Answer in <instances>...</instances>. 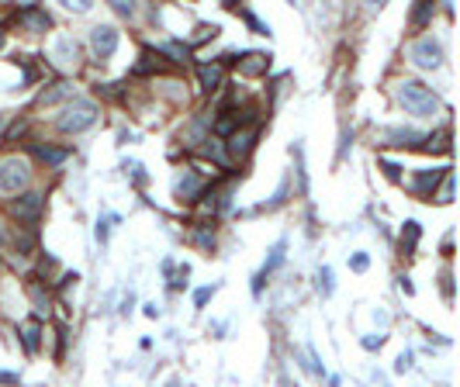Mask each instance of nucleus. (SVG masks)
I'll return each instance as SVG.
<instances>
[{"label":"nucleus","instance_id":"1","mask_svg":"<svg viewBox=\"0 0 460 387\" xmlns=\"http://www.w3.org/2000/svg\"><path fill=\"white\" fill-rule=\"evenodd\" d=\"M394 94H398L401 108H405L408 115H415V118H429V115L439 111V97H436L426 83H419V80H401Z\"/></svg>","mask_w":460,"mask_h":387},{"label":"nucleus","instance_id":"25","mask_svg":"<svg viewBox=\"0 0 460 387\" xmlns=\"http://www.w3.org/2000/svg\"><path fill=\"white\" fill-rule=\"evenodd\" d=\"M439 201H453V177H450V173L443 177V197H439Z\"/></svg>","mask_w":460,"mask_h":387},{"label":"nucleus","instance_id":"7","mask_svg":"<svg viewBox=\"0 0 460 387\" xmlns=\"http://www.w3.org/2000/svg\"><path fill=\"white\" fill-rule=\"evenodd\" d=\"M18 21H21L25 28H32V32H46V28H49V14L39 11L35 4H25V8L18 11Z\"/></svg>","mask_w":460,"mask_h":387},{"label":"nucleus","instance_id":"3","mask_svg":"<svg viewBox=\"0 0 460 387\" xmlns=\"http://www.w3.org/2000/svg\"><path fill=\"white\" fill-rule=\"evenodd\" d=\"M94 121H97V108H94L90 101H73V104L66 108V115L59 118V132H66V135H77V132L90 128Z\"/></svg>","mask_w":460,"mask_h":387},{"label":"nucleus","instance_id":"13","mask_svg":"<svg viewBox=\"0 0 460 387\" xmlns=\"http://www.w3.org/2000/svg\"><path fill=\"white\" fill-rule=\"evenodd\" d=\"M415 142H422V135L412 128H391L388 132V146H415Z\"/></svg>","mask_w":460,"mask_h":387},{"label":"nucleus","instance_id":"20","mask_svg":"<svg viewBox=\"0 0 460 387\" xmlns=\"http://www.w3.org/2000/svg\"><path fill=\"white\" fill-rule=\"evenodd\" d=\"M39 335H42V332H39V325H25V328H21V342H25V349H28V353H35V349H39Z\"/></svg>","mask_w":460,"mask_h":387},{"label":"nucleus","instance_id":"8","mask_svg":"<svg viewBox=\"0 0 460 387\" xmlns=\"http://www.w3.org/2000/svg\"><path fill=\"white\" fill-rule=\"evenodd\" d=\"M52 59H56V66H73L77 63V42L73 39H56V49H52Z\"/></svg>","mask_w":460,"mask_h":387},{"label":"nucleus","instance_id":"6","mask_svg":"<svg viewBox=\"0 0 460 387\" xmlns=\"http://www.w3.org/2000/svg\"><path fill=\"white\" fill-rule=\"evenodd\" d=\"M11 215L21 218V221H35V218L42 215V194L28 190V194H21L18 201H11Z\"/></svg>","mask_w":460,"mask_h":387},{"label":"nucleus","instance_id":"9","mask_svg":"<svg viewBox=\"0 0 460 387\" xmlns=\"http://www.w3.org/2000/svg\"><path fill=\"white\" fill-rule=\"evenodd\" d=\"M201 180H197V173L194 170H187L180 180H177V194H180V201H194V197H201Z\"/></svg>","mask_w":460,"mask_h":387},{"label":"nucleus","instance_id":"10","mask_svg":"<svg viewBox=\"0 0 460 387\" xmlns=\"http://www.w3.org/2000/svg\"><path fill=\"white\" fill-rule=\"evenodd\" d=\"M281 263H284V242H277V246L270 249V259H267V263H263V270L257 273V280H253V290H257V294H260V287H263L267 273H274V270H277Z\"/></svg>","mask_w":460,"mask_h":387},{"label":"nucleus","instance_id":"12","mask_svg":"<svg viewBox=\"0 0 460 387\" xmlns=\"http://www.w3.org/2000/svg\"><path fill=\"white\" fill-rule=\"evenodd\" d=\"M267 66H270V59H267L263 52H250V56L243 59V66H239V70H243L246 77H260Z\"/></svg>","mask_w":460,"mask_h":387},{"label":"nucleus","instance_id":"28","mask_svg":"<svg viewBox=\"0 0 460 387\" xmlns=\"http://www.w3.org/2000/svg\"><path fill=\"white\" fill-rule=\"evenodd\" d=\"M381 166H384V173H388L391 180H398V166H394V163H381Z\"/></svg>","mask_w":460,"mask_h":387},{"label":"nucleus","instance_id":"15","mask_svg":"<svg viewBox=\"0 0 460 387\" xmlns=\"http://www.w3.org/2000/svg\"><path fill=\"white\" fill-rule=\"evenodd\" d=\"M201 83H204V90H218V83H221V66H201Z\"/></svg>","mask_w":460,"mask_h":387},{"label":"nucleus","instance_id":"4","mask_svg":"<svg viewBox=\"0 0 460 387\" xmlns=\"http://www.w3.org/2000/svg\"><path fill=\"white\" fill-rule=\"evenodd\" d=\"M408 59L419 66V70H436L439 66V59H443V49H439V42L436 39H415L412 46H408Z\"/></svg>","mask_w":460,"mask_h":387},{"label":"nucleus","instance_id":"2","mask_svg":"<svg viewBox=\"0 0 460 387\" xmlns=\"http://www.w3.org/2000/svg\"><path fill=\"white\" fill-rule=\"evenodd\" d=\"M28 180H32V170H28L25 159H18V156L0 159V194H4V197L18 194Z\"/></svg>","mask_w":460,"mask_h":387},{"label":"nucleus","instance_id":"16","mask_svg":"<svg viewBox=\"0 0 460 387\" xmlns=\"http://www.w3.org/2000/svg\"><path fill=\"white\" fill-rule=\"evenodd\" d=\"M415 242H419V221H405V232H401V249H405V252H415Z\"/></svg>","mask_w":460,"mask_h":387},{"label":"nucleus","instance_id":"19","mask_svg":"<svg viewBox=\"0 0 460 387\" xmlns=\"http://www.w3.org/2000/svg\"><path fill=\"white\" fill-rule=\"evenodd\" d=\"M253 142H257V135H253V132L236 135V139H232V152H236V156H246V152L253 149Z\"/></svg>","mask_w":460,"mask_h":387},{"label":"nucleus","instance_id":"18","mask_svg":"<svg viewBox=\"0 0 460 387\" xmlns=\"http://www.w3.org/2000/svg\"><path fill=\"white\" fill-rule=\"evenodd\" d=\"M70 94H73L70 83H56L49 94H42V104H56V101H63V97H70Z\"/></svg>","mask_w":460,"mask_h":387},{"label":"nucleus","instance_id":"14","mask_svg":"<svg viewBox=\"0 0 460 387\" xmlns=\"http://www.w3.org/2000/svg\"><path fill=\"white\" fill-rule=\"evenodd\" d=\"M32 152H35L39 159H46L49 166H59V163H63V159L70 156L66 149H52V146H32Z\"/></svg>","mask_w":460,"mask_h":387},{"label":"nucleus","instance_id":"29","mask_svg":"<svg viewBox=\"0 0 460 387\" xmlns=\"http://www.w3.org/2000/svg\"><path fill=\"white\" fill-rule=\"evenodd\" d=\"M353 270H367V256H363V252L353 256Z\"/></svg>","mask_w":460,"mask_h":387},{"label":"nucleus","instance_id":"17","mask_svg":"<svg viewBox=\"0 0 460 387\" xmlns=\"http://www.w3.org/2000/svg\"><path fill=\"white\" fill-rule=\"evenodd\" d=\"M159 52H163V56H170V63H187V49H183L180 42H166Z\"/></svg>","mask_w":460,"mask_h":387},{"label":"nucleus","instance_id":"27","mask_svg":"<svg viewBox=\"0 0 460 387\" xmlns=\"http://www.w3.org/2000/svg\"><path fill=\"white\" fill-rule=\"evenodd\" d=\"M408 366H412V353H401L398 356V370H408Z\"/></svg>","mask_w":460,"mask_h":387},{"label":"nucleus","instance_id":"26","mask_svg":"<svg viewBox=\"0 0 460 387\" xmlns=\"http://www.w3.org/2000/svg\"><path fill=\"white\" fill-rule=\"evenodd\" d=\"M97 242H108V221H97Z\"/></svg>","mask_w":460,"mask_h":387},{"label":"nucleus","instance_id":"5","mask_svg":"<svg viewBox=\"0 0 460 387\" xmlns=\"http://www.w3.org/2000/svg\"><path fill=\"white\" fill-rule=\"evenodd\" d=\"M90 49H94L97 59H111L114 49H118V32H114L111 25H97V28L90 32Z\"/></svg>","mask_w":460,"mask_h":387},{"label":"nucleus","instance_id":"11","mask_svg":"<svg viewBox=\"0 0 460 387\" xmlns=\"http://www.w3.org/2000/svg\"><path fill=\"white\" fill-rule=\"evenodd\" d=\"M443 177H446V170H426V173H419V177H415L412 190H415L419 197H426V194H429V190H432V187H436Z\"/></svg>","mask_w":460,"mask_h":387},{"label":"nucleus","instance_id":"33","mask_svg":"<svg viewBox=\"0 0 460 387\" xmlns=\"http://www.w3.org/2000/svg\"><path fill=\"white\" fill-rule=\"evenodd\" d=\"M0 125H4V115H0Z\"/></svg>","mask_w":460,"mask_h":387},{"label":"nucleus","instance_id":"23","mask_svg":"<svg viewBox=\"0 0 460 387\" xmlns=\"http://www.w3.org/2000/svg\"><path fill=\"white\" fill-rule=\"evenodd\" d=\"M201 249H214V235L211 232H197V239H194Z\"/></svg>","mask_w":460,"mask_h":387},{"label":"nucleus","instance_id":"31","mask_svg":"<svg viewBox=\"0 0 460 387\" xmlns=\"http://www.w3.org/2000/svg\"><path fill=\"white\" fill-rule=\"evenodd\" d=\"M166 387H180V380H177V377H173V380H170V384H166Z\"/></svg>","mask_w":460,"mask_h":387},{"label":"nucleus","instance_id":"32","mask_svg":"<svg viewBox=\"0 0 460 387\" xmlns=\"http://www.w3.org/2000/svg\"><path fill=\"white\" fill-rule=\"evenodd\" d=\"M0 46H4V32H0Z\"/></svg>","mask_w":460,"mask_h":387},{"label":"nucleus","instance_id":"21","mask_svg":"<svg viewBox=\"0 0 460 387\" xmlns=\"http://www.w3.org/2000/svg\"><path fill=\"white\" fill-rule=\"evenodd\" d=\"M429 14H432V4H419V8H415V14H412V25L419 28V25L429 18Z\"/></svg>","mask_w":460,"mask_h":387},{"label":"nucleus","instance_id":"30","mask_svg":"<svg viewBox=\"0 0 460 387\" xmlns=\"http://www.w3.org/2000/svg\"><path fill=\"white\" fill-rule=\"evenodd\" d=\"M0 384H18V377L14 373H0Z\"/></svg>","mask_w":460,"mask_h":387},{"label":"nucleus","instance_id":"22","mask_svg":"<svg viewBox=\"0 0 460 387\" xmlns=\"http://www.w3.org/2000/svg\"><path fill=\"white\" fill-rule=\"evenodd\" d=\"M319 287H322L326 297L332 294V270H322V273H319Z\"/></svg>","mask_w":460,"mask_h":387},{"label":"nucleus","instance_id":"24","mask_svg":"<svg viewBox=\"0 0 460 387\" xmlns=\"http://www.w3.org/2000/svg\"><path fill=\"white\" fill-rule=\"evenodd\" d=\"M211 294H214V287H201V290H197V294H194V304H197V308H204V304H208V297H211Z\"/></svg>","mask_w":460,"mask_h":387}]
</instances>
